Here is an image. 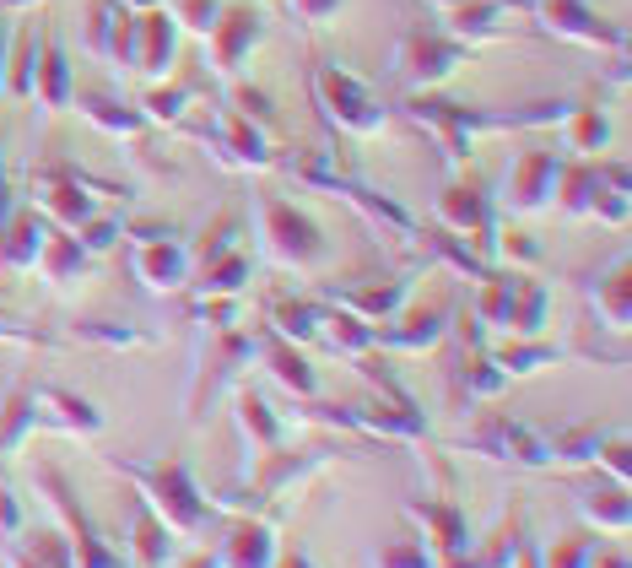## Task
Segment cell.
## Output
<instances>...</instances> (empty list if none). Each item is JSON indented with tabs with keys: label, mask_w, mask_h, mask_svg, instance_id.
<instances>
[{
	"label": "cell",
	"mask_w": 632,
	"mask_h": 568,
	"mask_svg": "<svg viewBox=\"0 0 632 568\" xmlns=\"http://www.w3.org/2000/svg\"><path fill=\"white\" fill-rule=\"evenodd\" d=\"M443 211H449V217L460 222V228H487V206H481L476 195L465 201V190H454L449 201H443Z\"/></svg>",
	"instance_id": "cell-32"
},
{
	"label": "cell",
	"mask_w": 632,
	"mask_h": 568,
	"mask_svg": "<svg viewBox=\"0 0 632 568\" xmlns=\"http://www.w3.org/2000/svg\"><path fill=\"white\" fill-rule=\"evenodd\" d=\"M568 358H578L573 347H551V341H514V347H497V368H503L508 379H524V374H541V368H557V363H568Z\"/></svg>",
	"instance_id": "cell-18"
},
{
	"label": "cell",
	"mask_w": 632,
	"mask_h": 568,
	"mask_svg": "<svg viewBox=\"0 0 632 568\" xmlns=\"http://www.w3.org/2000/svg\"><path fill=\"white\" fill-rule=\"evenodd\" d=\"M0 341H22V347H55V336H38V330H17L0 320Z\"/></svg>",
	"instance_id": "cell-37"
},
{
	"label": "cell",
	"mask_w": 632,
	"mask_h": 568,
	"mask_svg": "<svg viewBox=\"0 0 632 568\" xmlns=\"http://www.w3.org/2000/svg\"><path fill=\"white\" fill-rule=\"evenodd\" d=\"M578 514H584V525L589 531H600V536H627L632 531V498H627L622 482L584 493L578 498Z\"/></svg>",
	"instance_id": "cell-16"
},
{
	"label": "cell",
	"mask_w": 632,
	"mask_h": 568,
	"mask_svg": "<svg viewBox=\"0 0 632 568\" xmlns=\"http://www.w3.org/2000/svg\"><path fill=\"white\" fill-rule=\"evenodd\" d=\"M600 466L605 471H611V482H632V439H627V433H616V439L611 444H605V455H600Z\"/></svg>",
	"instance_id": "cell-30"
},
{
	"label": "cell",
	"mask_w": 632,
	"mask_h": 568,
	"mask_svg": "<svg viewBox=\"0 0 632 568\" xmlns=\"http://www.w3.org/2000/svg\"><path fill=\"white\" fill-rule=\"evenodd\" d=\"M0 460H6V455H0Z\"/></svg>",
	"instance_id": "cell-41"
},
{
	"label": "cell",
	"mask_w": 632,
	"mask_h": 568,
	"mask_svg": "<svg viewBox=\"0 0 632 568\" xmlns=\"http://www.w3.org/2000/svg\"><path fill=\"white\" fill-rule=\"evenodd\" d=\"M589 568H632V558H627V547H600Z\"/></svg>",
	"instance_id": "cell-38"
},
{
	"label": "cell",
	"mask_w": 632,
	"mask_h": 568,
	"mask_svg": "<svg viewBox=\"0 0 632 568\" xmlns=\"http://www.w3.org/2000/svg\"><path fill=\"white\" fill-rule=\"evenodd\" d=\"M109 466L119 471L125 482H136V498H146L157 514H163V525L179 541H195L211 531V504H206V487L195 482L190 460L179 455H157V460H130V455H109Z\"/></svg>",
	"instance_id": "cell-1"
},
{
	"label": "cell",
	"mask_w": 632,
	"mask_h": 568,
	"mask_svg": "<svg viewBox=\"0 0 632 568\" xmlns=\"http://www.w3.org/2000/svg\"><path fill=\"white\" fill-rule=\"evenodd\" d=\"M319 82H325V98L335 103V109H341L346 114V120H352L357 130H368L373 125V103H368V92H362L357 82H346V76H335V71H325V76H319Z\"/></svg>",
	"instance_id": "cell-24"
},
{
	"label": "cell",
	"mask_w": 632,
	"mask_h": 568,
	"mask_svg": "<svg viewBox=\"0 0 632 568\" xmlns=\"http://www.w3.org/2000/svg\"><path fill=\"white\" fill-rule=\"evenodd\" d=\"M28 531V514H22V498L11 493L6 482H0V541H17Z\"/></svg>",
	"instance_id": "cell-31"
},
{
	"label": "cell",
	"mask_w": 632,
	"mask_h": 568,
	"mask_svg": "<svg viewBox=\"0 0 632 568\" xmlns=\"http://www.w3.org/2000/svg\"><path fill=\"white\" fill-rule=\"evenodd\" d=\"M184 249L179 244H163V249H146V255L136 260V271H141V282H152V287H179L184 282Z\"/></svg>",
	"instance_id": "cell-23"
},
{
	"label": "cell",
	"mask_w": 632,
	"mask_h": 568,
	"mask_svg": "<svg viewBox=\"0 0 632 568\" xmlns=\"http://www.w3.org/2000/svg\"><path fill=\"white\" fill-rule=\"evenodd\" d=\"M33 487L49 498V509L60 514L65 536H71V552H76V568H130L125 552H119L114 541L98 531V520L82 509V498H76V487H71V477H65L60 466L38 460V466H33Z\"/></svg>",
	"instance_id": "cell-2"
},
{
	"label": "cell",
	"mask_w": 632,
	"mask_h": 568,
	"mask_svg": "<svg viewBox=\"0 0 632 568\" xmlns=\"http://www.w3.org/2000/svg\"><path fill=\"white\" fill-rule=\"evenodd\" d=\"M173 568H222L217 552H195V558H184V563H173Z\"/></svg>",
	"instance_id": "cell-39"
},
{
	"label": "cell",
	"mask_w": 632,
	"mask_h": 568,
	"mask_svg": "<svg viewBox=\"0 0 632 568\" xmlns=\"http://www.w3.org/2000/svg\"><path fill=\"white\" fill-rule=\"evenodd\" d=\"M330 466V455L325 449H271V455H260V466L249 471V487H254V498L265 504V514L281 509L292 493L308 482V477H319V471Z\"/></svg>",
	"instance_id": "cell-4"
},
{
	"label": "cell",
	"mask_w": 632,
	"mask_h": 568,
	"mask_svg": "<svg viewBox=\"0 0 632 568\" xmlns=\"http://www.w3.org/2000/svg\"><path fill=\"white\" fill-rule=\"evenodd\" d=\"M17 547L28 552V558L38 563V568H76V552H71V536L65 531H22L17 536Z\"/></svg>",
	"instance_id": "cell-20"
},
{
	"label": "cell",
	"mask_w": 632,
	"mask_h": 568,
	"mask_svg": "<svg viewBox=\"0 0 632 568\" xmlns=\"http://www.w3.org/2000/svg\"><path fill=\"white\" fill-rule=\"evenodd\" d=\"M541 325H546V293L535 282H524L519 303H514V325L508 330H519V336H541Z\"/></svg>",
	"instance_id": "cell-27"
},
{
	"label": "cell",
	"mask_w": 632,
	"mask_h": 568,
	"mask_svg": "<svg viewBox=\"0 0 632 568\" xmlns=\"http://www.w3.org/2000/svg\"><path fill=\"white\" fill-rule=\"evenodd\" d=\"M38 433V401H33V385H11L0 395V455H22L28 439Z\"/></svg>",
	"instance_id": "cell-14"
},
{
	"label": "cell",
	"mask_w": 632,
	"mask_h": 568,
	"mask_svg": "<svg viewBox=\"0 0 632 568\" xmlns=\"http://www.w3.org/2000/svg\"><path fill=\"white\" fill-rule=\"evenodd\" d=\"M130 568H173L179 563V536L163 525V514H157L146 498H136V509H130V552H125Z\"/></svg>",
	"instance_id": "cell-9"
},
{
	"label": "cell",
	"mask_w": 632,
	"mask_h": 568,
	"mask_svg": "<svg viewBox=\"0 0 632 568\" xmlns=\"http://www.w3.org/2000/svg\"><path fill=\"white\" fill-rule=\"evenodd\" d=\"M460 455H487L497 466H519V471H551V444L541 428H530L514 412H487L481 428H470L465 439H454Z\"/></svg>",
	"instance_id": "cell-3"
},
{
	"label": "cell",
	"mask_w": 632,
	"mask_h": 568,
	"mask_svg": "<svg viewBox=\"0 0 632 568\" xmlns=\"http://www.w3.org/2000/svg\"><path fill=\"white\" fill-rule=\"evenodd\" d=\"M33 401H38V428L71 433V439H98L103 433V412L87 395H76L65 385H33Z\"/></svg>",
	"instance_id": "cell-8"
},
{
	"label": "cell",
	"mask_w": 632,
	"mask_h": 568,
	"mask_svg": "<svg viewBox=\"0 0 632 568\" xmlns=\"http://www.w3.org/2000/svg\"><path fill=\"white\" fill-rule=\"evenodd\" d=\"M254 38H260V17H244V11L227 17V28H222V65H227V71H233V60L244 55Z\"/></svg>",
	"instance_id": "cell-29"
},
{
	"label": "cell",
	"mask_w": 632,
	"mask_h": 568,
	"mask_svg": "<svg viewBox=\"0 0 632 568\" xmlns=\"http://www.w3.org/2000/svg\"><path fill=\"white\" fill-rule=\"evenodd\" d=\"M265 217H271V244L281 260H292V266H314L319 255H325V244H319V228L308 217H298L292 206L271 201L265 206Z\"/></svg>",
	"instance_id": "cell-13"
},
{
	"label": "cell",
	"mask_w": 632,
	"mask_h": 568,
	"mask_svg": "<svg viewBox=\"0 0 632 568\" xmlns=\"http://www.w3.org/2000/svg\"><path fill=\"white\" fill-rule=\"evenodd\" d=\"M514 379L497 368L487 352H465L460 363H454V401H470V406H481V401H497Z\"/></svg>",
	"instance_id": "cell-15"
},
{
	"label": "cell",
	"mask_w": 632,
	"mask_h": 568,
	"mask_svg": "<svg viewBox=\"0 0 632 568\" xmlns=\"http://www.w3.org/2000/svg\"><path fill=\"white\" fill-rule=\"evenodd\" d=\"M449 330V309H433V314H416V320L395 325V330H373V347H389V352H427L443 341Z\"/></svg>",
	"instance_id": "cell-17"
},
{
	"label": "cell",
	"mask_w": 632,
	"mask_h": 568,
	"mask_svg": "<svg viewBox=\"0 0 632 568\" xmlns=\"http://www.w3.org/2000/svg\"><path fill=\"white\" fill-rule=\"evenodd\" d=\"M546 179H557V163H551V157H530V163L519 168V206H541Z\"/></svg>",
	"instance_id": "cell-28"
},
{
	"label": "cell",
	"mask_w": 632,
	"mask_h": 568,
	"mask_svg": "<svg viewBox=\"0 0 632 568\" xmlns=\"http://www.w3.org/2000/svg\"><path fill=\"white\" fill-rule=\"evenodd\" d=\"M233 406H238V433H244V449L249 455H271V449L287 444V417L271 412V401H265L254 385H238L233 390Z\"/></svg>",
	"instance_id": "cell-11"
},
{
	"label": "cell",
	"mask_w": 632,
	"mask_h": 568,
	"mask_svg": "<svg viewBox=\"0 0 632 568\" xmlns=\"http://www.w3.org/2000/svg\"><path fill=\"white\" fill-rule=\"evenodd\" d=\"M508 568H541V541L530 536V520H524V531L514 541V563H508Z\"/></svg>",
	"instance_id": "cell-35"
},
{
	"label": "cell",
	"mask_w": 632,
	"mask_h": 568,
	"mask_svg": "<svg viewBox=\"0 0 632 568\" xmlns=\"http://www.w3.org/2000/svg\"><path fill=\"white\" fill-rule=\"evenodd\" d=\"M600 552V531H568L551 547H541V568H589Z\"/></svg>",
	"instance_id": "cell-19"
},
{
	"label": "cell",
	"mask_w": 632,
	"mask_h": 568,
	"mask_svg": "<svg viewBox=\"0 0 632 568\" xmlns=\"http://www.w3.org/2000/svg\"><path fill=\"white\" fill-rule=\"evenodd\" d=\"M254 352L265 358V368H271V379L281 390H292L298 401H314V395H319V374L308 368V358L298 352V341H281L276 330H265V336H254Z\"/></svg>",
	"instance_id": "cell-12"
},
{
	"label": "cell",
	"mask_w": 632,
	"mask_h": 568,
	"mask_svg": "<svg viewBox=\"0 0 632 568\" xmlns=\"http://www.w3.org/2000/svg\"><path fill=\"white\" fill-rule=\"evenodd\" d=\"M330 6H335V0H303V11H308V17H325Z\"/></svg>",
	"instance_id": "cell-40"
},
{
	"label": "cell",
	"mask_w": 632,
	"mask_h": 568,
	"mask_svg": "<svg viewBox=\"0 0 632 568\" xmlns=\"http://www.w3.org/2000/svg\"><path fill=\"white\" fill-rule=\"evenodd\" d=\"M244 276H249V260H222V266L206 276V287L211 293H233V287H244Z\"/></svg>",
	"instance_id": "cell-34"
},
{
	"label": "cell",
	"mask_w": 632,
	"mask_h": 568,
	"mask_svg": "<svg viewBox=\"0 0 632 568\" xmlns=\"http://www.w3.org/2000/svg\"><path fill=\"white\" fill-rule=\"evenodd\" d=\"M319 336H325L335 352H346V358H362V352H379V347H373V330L362 325L357 314H325Z\"/></svg>",
	"instance_id": "cell-21"
},
{
	"label": "cell",
	"mask_w": 632,
	"mask_h": 568,
	"mask_svg": "<svg viewBox=\"0 0 632 568\" xmlns=\"http://www.w3.org/2000/svg\"><path fill=\"white\" fill-rule=\"evenodd\" d=\"M616 433H627L622 422H600V417H589V422H573V428H562V433H551V471H578V466H600V455H605V444L616 439Z\"/></svg>",
	"instance_id": "cell-10"
},
{
	"label": "cell",
	"mask_w": 632,
	"mask_h": 568,
	"mask_svg": "<svg viewBox=\"0 0 632 568\" xmlns=\"http://www.w3.org/2000/svg\"><path fill=\"white\" fill-rule=\"evenodd\" d=\"M76 341H92V347H109V352L152 347V336H146V330H130V325H109V320H76Z\"/></svg>",
	"instance_id": "cell-22"
},
{
	"label": "cell",
	"mask_w": 632,
	"mask_h": 568,
	"mask_svg": "<svg viewBox=\"0 0 632 568\" xmlns=\"http://www.w3.org/2000/svg\"><path fill=\"white\" fill-rule=\"evenodd\" d=\"M276 336L281 341H319V325H325V314L308 309V303H281V309L271 314Z\"/></svg>",
	"instance_id": "cell-25"
},
{
	"label": "cell",
	"mask_w": 632,
	"mask_h": 568,
	"mask_svg": "<svg viewBox=\"0 0 632 568\" xmlns=\"http://www.w3.org/2000/svg\"><path fill=\"white\" fill-rule=\"evenodd\" d=\"M44 266H49V276H55V282H65V276H71L76 266H87V260H82V249H76V244L55 239V244H49V260H44Z\"/></svg>",
	"instance_id": "cell-33"
},
{
	"label": "cell",
	"mask_w": 632,
	"mask_h": 568,
	"mask_svg": "<svg viewBox=\"0 0 632 568\" xmlns=\"http://www.w3.org/2000/svg\"><path fill=\"white\" fill-rule=\"evenodd\" d=\"M346 417H352V433L362 439H384V444H433V428H427V412L422 406H346Z\"/></svg>",
	"instance_id": "cell-7"
},
{
	"label": "cell",
	"mask_w": 632,
	"mask_h": 568,
	"mask_svg": "<svg viewBox=\"0 0 632 568\" xmlns=\"http://www.w3.org/2000/svg\"><path fill=\"white\" fill-rule=\"evenodd\" d=\"M217 558H222V568H276V558H281L276 514H238L222 531Z\"/></svg>",
	"instance_id": "cell-6"
},
{
	"label": "cell",
	"mask_w": 632,
	"mask_h": 568,
	"mask_svg": "<svg viewBox=\"0 0 632 568\" xmlns=\"http://www.w3.org/2000/svg\"><path fill=\"white\" fill-rule=\"evenodd\" d=\"M276 568H319V558H314V547H308V541H281Z\"/></svg>",
	"instance_id": "cell-36"
},
{
	"label": "cell",
	"mask_w": 632,
	"mask_h": 568,
	"mask_svg": "<svg viewBox=\"0 0 632 568\" xmlns=\"http://www.w3.org/2000/svg\"><path fill=\"white\" fill-rule=\"evenodd\" d=\"M406 520L422 525V541L433 547L438 563L465 558V552L476 547V531H470L465 509L454 504V498H406Z\"/></svg>",
	"instance_id": "cell-5"
},
{
	"label": "cell",
	"mask_w": 632,
	"mask_h": 568,
	"mask_svg": "<svg viewBox=\"0 0 632 568\" xmlns=\"http://www.w3.org/2000/svg\"><path fill=\"white\" fill-rule=\"evenodd\" d=\"M373 568H438V558L427 541H389L373 552Z\"/></svg>",
	"instance_id": "cell-26"
}]
</instances>
